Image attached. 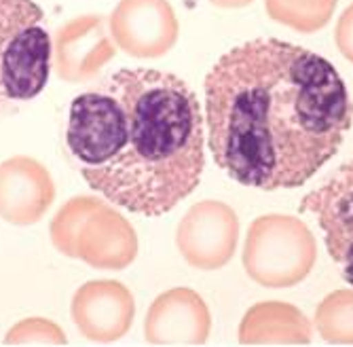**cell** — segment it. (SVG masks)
I'll list each match as a JSON object with an SVG mask.
<instances>
[{"instance_id": "8992f818", "label": "cell", "mask_w": 353, "mask_h": 347, "mask_svg": "<svg viewBox=\"0 0 353 347\" xmlns=\"http://www.w3.org/2000/svg\"><path fill=\"white\" fill-rule=\"evenodd\" d=\"M239 241V218L231 206L203 199L190 206L176 229V246L182 259L199 271H216L227 265Z\"/></svg>"}, {"instance_id": "5bb4252c", "label": "cell", "mask_w": 353, "mask_h": 347, "mask_svg": "<svg viewBox=\"0 0 353 347\" xmlns=\"http://www.w3.org/2000/svg\"><path fill=\"white\" fill-rule=\"evenodd\" d=\"M339 0H265L267 15L301 34H313L328 26Z\"/></svg>"}, {"instance_id": "7a4b0ae2", "label": "cell", "mask_w": 353, "mask_h": 347, "mask_svg": "<svg viewBox=\"0 0 353 347\" xmlns=\"http://www.w3.org/2000/svg\"><path fill=\"white\" fill-rule=\"evenodd\" d=\"M205 115L192 87L163 70L121 68L70 104L66 146L91 191L148 218L201 182Z\"/></svg>"}, {"instance_id": "6da1fadb", "label": "cell", "mask_w": 353, "mask_h": 347, "mask_svg": "<svg viewBox=\"0 0 353 347\" xmlns=\"http://www.w3.org/2000/svg\"><path fill=\"white\" fill-rule=\"evenodd\" d=\"M203 91L216 166L261 191L309 182L339 152L353 119L349 91L330 61L277 39L229 49Z\"/></svg>"}, {"instance_id": "2e32d148", "label": "cell", "mask_w": 353, "mask_h": 347, "mask_svg": "<svg viewBox=\"0 0 353 347\" xmlns=\"http://www.w3.org/2000/svg\"><path fill=\"white\" fill-rule=\"evenodd\" d=\"M66 333L47 318L17 322L5 337V345H66Z\"/></svg>"}, {"instance_id": "30bf717a", "label": "cell", "mask_w": 353, "mask_h": 347, "mask_svg": "<svg viewBox=\"0 0 353 347\" xmlns=\"http://www.w3.org/2000/svg\"><path fill=\"white\" fill-rule=\"evenodd\" d=\"M53 199V178L34 157L15 155L0 163V218L5 223L17 227L37 225Z\"/></svg>"}, {"instance_id": "7c38bea8", "label": "cell", "mask_w": 353, "mask_h": 347, "mask_svg": "<svg viewBox=\"0 0 353 347\" xmlns=\"http://www.w3.org/2000/svg\"><path fill=\"white\" fill-rule=\"evenodd\" d=\"M114 43L108 39L104 19L85 15L63 26L55 39V70L66 83H87L95 79L114 57Z\"/></svg>"}, {"instance_id": "ba28073f", "label": "cell", "mask_w": 353, "mask_h": 347, "mask_svg": "<svg viewBox=\"0 0 353 347\" xmlns=\"http://www.w3.org/2000/svg\"><path fill=\"white\" fill-rule=\"evenodd\" d=\"M119 49L140 59L168 55L180 37V23L168 0H121L110 15Z\"/></svg>"}, {"instance_id": "9c48e42d", "label": "cell", "mask_w": 353, "mask_h": 347, "mask_svg": "<svg viewBox=\"0 0 353 347\" xmlns=\"http://www.w3.org/2000/svg\"><path fill=\"white\" fill-rule=\"evenodd\" d=\"M70 315L79 333L93 343H114L130 333L136 303L117 279H93L74 293Z\"/></svg>"}, {"instance_id": "ac0fdd59", "label": "cell", "mask_w": 353, "mask_h": 347, "mask_svg": "<svg viewBox=\"0 0 353 347\" xmlns=\"http://www.w3.org/2000/svg\"><path fill=\"white\" fill-rule=\"evenodd\" d=\"M208 3L218 9H243L250 7L254 0H208Z\"/></svg>"}, {"instance_id": "8fae6325", "label": "cell", "mask_w": 353, "mask_h": 347, "mask_svg": "<svg viewBox=\"0 0 353 347\" xmlns=\"http://www.w3.org/2000/svg\"><path fill=\"white\" fill-rule=\"evenodd\" d=\"M210 333V307L190 288L165 290L148 307L144 337L150 345H203Z\"/></svg>"}, {"instance_id": "52a82bcc", "label": "cell", "mask_w": 353, "mask_h": 347, "mask_svg": "<svg viewBox=\"0 0 353 347\" xmlns=\"http://www.w3.org/2000/svg\"><path fill=\"white\" fill-rule=\"evenodd\" d=\"M299 210L317 218L330 259L353 286V161L307 193Z\"/></svg>"}, {"instance_id": "3957f363", "label": "cell", "mask_w": 353, "mask_h": 347, "mask_svg": "<svg viewBox=\"0 0 353 347\" xmlns=\"http://www.w3.org/2000/svg\"><path fill=\"white\" fill-rule=\"evenodd\" d=\"M53 45L34 0H0V110L45 91Z\"/></svg>"}, {"instance_id": "9a60e30c", "label": "cell", "mask_w": 353, "mask_h": 347, "mask_svg": "<svg viewBox=\"0 0 353 347\" xmlns=\"http://www.w3.org/2000/svg\"><path fill=\"white\" fill-rule=\"evenodd\" d=\"M313 324L326 343L353 345V290H334L315 309Z\"/></svg>"}, {"instance_id": "e0dca14e", "label": "cell", "mask_w": 353, "mask_h": 347, "mask_svg": "<svg viewBox=\"0 0 353 347\" xmlns=\"http://www.w3.org/2000/svg\"><path fill=\"white\" fill-rule=\"evenodd\" d=\"M334 41L345 59L353 64V5H349L336 21Z\"/></svg>"}, {"instance_id": "5b68a950", "label": "cell", "mask_w": 353, "mask_h": 347, "mask_svg": "<svg viewBox=\"0 0 353 347\" xmlns=\"http://www.w3.org/2000/svg\"><path fill=\"white\" fill-rule=\"evenodd\" d=\"M317 261V241L296 216L265 214L248 229L243 269L265 288H290L301 284Z\"/></svg>"}, {"instance_id": "4fadbf2b", "label": "cell", "mask_w": 353, "mask_h": 347, "mask_svg": "<svg viewBox=\"0 0 353 347\" xmlns=\"http://www.w3.org/2000/svg\"><path fill=\"white\" fill-rule=\"evenodd\" d=\"M241 345H307L311 343V322L307 315L283 301L252 305L239 324Z\"/></svg>"}, {"instance_id": "277c9868", "label": "cell", "mask_w": 353, "mask_h": 347, "mask_svg": "<svg viewBox=\"0 0 353 347\" xmlns=\"http://www.w3.org/2000/svg\"><path fill=\"white\" fill-rule=\"evenodd\" d=\"M51 244L63 257L81 259L93 269L121 271L138 257L132 223L102 199L79 195L51 220Z\"/></svg>"}]
</instances>
